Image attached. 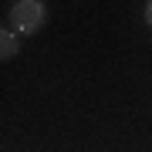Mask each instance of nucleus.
Returning a JSON list of instances; mask_svg holds the SVG:
<instances>
[{
	"label": "nucleus",
	"mask_w": 152,
	"mask_h": 152,
	"mask_svg": "<svg viewBox=\"0 0 152 152\" xmlns=\"http://www.w3.org/2000/svg\"><path fill=\"white\" fill-rule=\"evenodd\" d=\"M44 17H48V4L44 0H17V4H10V24L17 34L41 31Z\"/></svg>",
	"instance_id": "1"
},
{
	"label": "nucleus",
	"mask_w": 152,
	"mask_h": 152,
	"mask_svg": "<svg viewBox=\"0 0 152 152\" xmlns=\"http://www.w3.org/2000/svg\"><path fill=\"white\" fill-rule=\"evenodd\" d=\"M14 54H17V34L4 27V31H0V58L7 61V58H14Z\"/></svg>",
	"instance_id": "2"
},
{
	"label": "nucleus",
	"mask_w": 152,
	"mask_h": 152,
	"mask_svg": "<svg viewBox=\"0 0 152 152\" xmlns=\"http://www.w3.org/2000/svg\"><path fill=\"white\" fill-rule=\"evenodd\" d=\"M145 24H149V27H152V0H149V4H145Z\"/></svg>",
	"instance_id": "3"
}]
</instances>
